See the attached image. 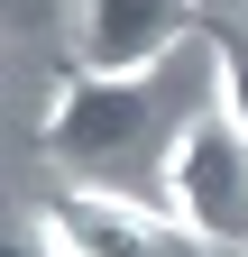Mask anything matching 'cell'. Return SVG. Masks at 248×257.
Listing matches in <instances>:
<instances>
[{
  "label": "cell",
  "instance_id": "obj_1",
  "mask_svg": "<svg viewBox=\"0 0 248 257\" xmlns=\"http://www.w3.org/2000/svg\"><path fill=\"white\" fill-rule=\"evenodd\" d=\"M157 128H166L157 74L119 83V74H83V64H74V74H55V92H46L37 147H46L65 175L101 184V175H119V166H138V156L157 147Z\"/></svg>",
  "mask_w": 248,
  "mask_h": 257
},
{
  "label": "cell",
  "instance_id": "obj_2",
  "mask_svg": "<svg viewBox=\"0 0 248 257\" xmlns=\"http://www.w3.org/2000/svg\"><path fill=\"white\" fill-rule=\"evenodd\" d=\"M157 184H166V211L193 239L248 248V128H230L221 110L184 119L166 138V156H157Z\"/></svg>",
  "mask_w": 248,
  "mask_h": 257
},
{
  "label": "cell",
  "instance_id": "obj_3",
  "mask_svg": "<svg viewBox=\"0 0 248 257\" xmlns=\"http://www.w3.org/2000/svg\"><path fill=\"white\" fill-rule=\"evenodd\" d=\"M37 239L46 257H211V239H193L175 211L138 202L119 184H65L37 202Z\"/></svg>",
  "mask_w": 248,
  "mask_h": 257
},
{
  "label": "cell",
  "instance_id": "obj_4",
  "mask_svg": "<svg viewBox=\"0 0 248 257\" xmlns=\"http://www.w3.org/2000/svg\"><path fill=\"white\" fill-rule=\"evenodd\" d=\"M202 28L193 0H83L74 10V64L83 74H166V55Z\"/></svg>",
  "mask_w": 248,
  "mask_h": 257
},
{
  "label": "cell",
  "instance_id": "obj_5",
  "mask_svg": "<svg viewBox=\"0 0 248 257\" xmlns=\"http://www.w3.org/2000/svg\"><path fill=\"white\" fill-rule=\"evenodd\" d=\"M211 110L248 128V28H221V19H211Z\"/></svg>",
  "mask_w": 248,
  "mask_h": 257
},
{
  "label": "cell",
  "instance_id": "obj_6",
  "mask_svg": "<svg viewBox=\"0 0 248 257\" xmlns=\"http://www.w3.org/2000/svg\"><path fill=\"white\" fill-rule=\"evenodd\" d=\"M37 28H65V0H10V37H37Z\"/></svg>",
  "mask_w": 248,
  "mask_h": 257
}]
</instances>
